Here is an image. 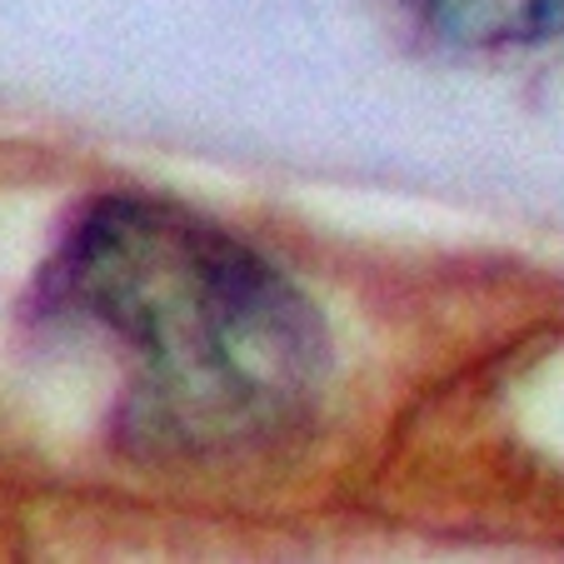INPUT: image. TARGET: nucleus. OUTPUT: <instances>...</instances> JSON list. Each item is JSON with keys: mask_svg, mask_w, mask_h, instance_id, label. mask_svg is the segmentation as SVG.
Masks as SVG:
<instances>
[{"mask_svg": "<svg viewBox=\"0 0 564 564\" xmlns=\"http://www.w3.org/2000/svg\"><path fill=\"white\" fill-rule=\"evenodd\" d=\"M41 310L120 365V440L240 455L290 435L330 370L319 310L240 235L150 195L86 205L41 270Z\"/></svg>", "mask_w": 564, "mask_h": 564, "instance_id": "obj_1", "label": "nucleus"}, {"mask_svg": "<svg viewBox=\"0 0 564 564\" xmlns=\"http://www.w3.org/2000/svg\"><path fill=\"white\" fill-rule=\"evenodd\" d=\"M410 21L449 45H544L564 35V0H394Z\"/></svg>", "mask_w": 564, "mask_h": 564, "instance_id": "obj_2", "label": "nucleus"}]
</instances>
